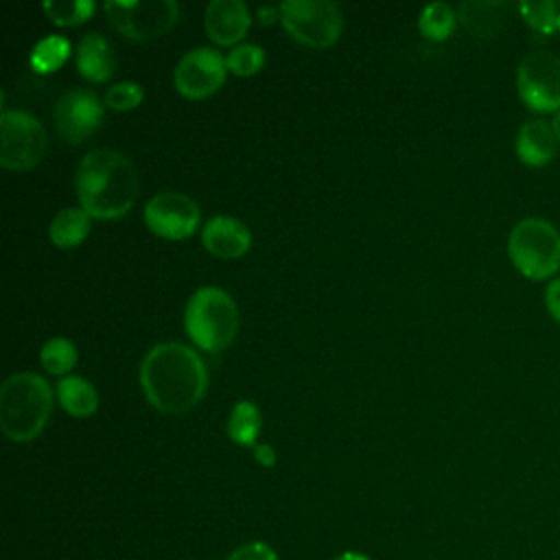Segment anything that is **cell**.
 <instances>
[{"label": "cell", "instance_id": "1", "mask_svg": "<svg viewBox=\"0 0 560 560\" xmlns=\"http://www.w3.org/2000/svg\"><path fill=\"white\" fill-rule=\"evenodd\" d=\"M140 385L155 409L182 413L195 407L206 392V363L190 346L162 341L144 354L140 363Z\"/></svg>", "mask_w": 560, "mask_h": 560}, {"label": "cell", "instance_id": "2", "mask_svg": "<svg viewBox=\"0 0 560 560\" xmlns=\"http://www.w3.org/2000/svg\"><path fill=\"white\" fill-rule=\"evenodd\" d=\"M81 208L96 219H116L125 214L140 188L133 162L116 149L88 151L74 175Z\"/></svg>", "mask_w": 560, "mask_h": 560}, {"label": "cell", "instance_id": "3", "mask_svg": "<svg viewBox=\"0 0 560 560\" xmlns=\"http://www.w3.org/2000/svg\"><path fill=\"white\" fill-rule=\"evenodd\" d=\"M52 411V389L35 372H13L0 385V429L11 442H31Z\"/></svg>", "mask_w": 560, "mask_h": 560}, {"label": "cell", "instance_id": "4", "mask_svg": "<svg viewBox=\"0 0 560 560\" xmlns=\"http://www.w3.org/2000/svg\"><path fill=\"white\" fill-rule=\"evenodd\" d=\"M184 326L188 337L208 352L223 350L236 335L238 311L221 287H199L186 304Z\"/></svg>", "mask_w": 560, "mask_h": 560}, {"label": "cell", "instance_id": "5", "mask_svg": "<svg viewBox=\"0 0 560 560\" xmlns=\"http://www.w3.org/2000/svg\"><path fill=\"white\" fill-rule=\"evenodd\" d=\"M508 254L529 280H547L560 269V232L540 217H525L510 230Z\"/></svg>", "mask_w": 560, "mask_h": 560}, {"label": "cell", "instance_id": "6", "mask_svg": "<svg viewBox=\"0 0 560 560\" xmlns=\"http://www.w3.org/2000/svg\"><path fill=\"white\" fill-rule=\"evenodd\" d=\"M278 11L287 33L306 46L326 48L343 28L341 7L330 0H284Z\"/></svg>", "mask_w": 560, "mask_h": 560}, {"label": "cell", "instance_id": "7", "mask_svg": "<svg viewBox=\"0 0 560 560\" xmlns=\"http://www.w3.org/2000/svg\"><path fill=\"white\" fill-rule=\"evenodd\" d=\"M48 147L46 129L37 116L24 109H2L0 114V164L11 171L35 166Z\"/></svg>", "mask_w": 560, "mask_h": 560}, {"label": "cell", "instance_id": "8", "mask_svg": "<svg viewBox=\"0 0 560 560\" xmlns=\"http://www.w3.org/2000/svg\"><path fill=\"white\" fill-rule=\"evenodd\" d=\"M103 9L112 26L131 39L160 37L179 18L175 0H109Z\"/></svg>", "mask_w": 560, "mask_h": 560}, {"label": "cell", "instance_id": "9", "mask_svg": "<svg viewBox=\"0 0 560 560\" xmlns=\"http://www.w3.org/2000/svg\"><path fill=\"white\" fill-rule=\"evenodd\" d=\"M516 90L532 112H560V57L549 50L527 52L516 68Z\"/></svg>", "mask_w": 560, "mask_h": 560}, {"label": "cell", "instance_id": "10", "mask_svg": "<svg viewBox=\"0 0 560 560\" xmlns=\"http://www.w3.org/2000/svg\"><path fill=\"white\" fill-rule=\"evenodd\" d=\"M228 63L219 50L210 46H197L182 55L173 70V81L184 96L203 98L219 90Z\"/></svg>", "mask_w": 560, "mask_h": 560}, {"label": "cell", "instance_id": "11", "mask_svg": "<svg viewBox=\"0 0 560 560\" xmlns=\"http://www.w3.org/2000/svg\"><path fill=\"white\" fill-rule=\"evenodd\" d=\"M144 223L164 238H186L199 223V206L179 190H162L144 203Z\"/></svg>", "mask_w": 560, "mask_h": 560}, {"label": "cell", "instance_id": "12", "mask_svg": "<svg viewBox=\"0 0 560 560\" xmlns=\"http://www.w3.org/2000/svg\"><path fill=\"white\" fill-rule=\"evenodd\" d=\"M52 118L59 136L77 144L90 133H94V129L101 125L103 103L92 90H85V88L68 90L57 98Z\"/></svg>", "mask_w": 560, "mask_h": 560}, {"label": "cell", "instance_id": "13", "mask_svg": "<svg viewBox=\"0 0 560 560\" xmlns=\"http://www.w3.org/2000/svg\"><path fill=\"white\" fill-rule=\"evenodd\" d=\"M252 15L243 0H210L203 11V26L221 46L236 44L249 28Z\"/></svg>", "mask_w": 560, "mask_h": 560}, {"label": "cell", "instance_id": "14", "mask_svg": "<svg viewBox=\"0 0 560 560\" xmlns=\"http://www.w3.org/2000/svg\"><path fill=\"white\" fill-rule=\"evenodd\" d=\"M203 247L219 258H238L252 245V234L247 225L234 217L217 214L206 221L201 230Z\"/></svg>", "mask_w": 560, "mask_h": 560}, {"label": "cell", "instance_id": "15", "mask_svg": "<svg viewBox=\"0 0 560 560\" xmlns=\"http://www.w3.org/2000/svg\"><path fill=\"white\" fill-rule=\"evenodd\" d=\"M516 155L527 166H545L556 158L558 138L549 120L529 118L518 127L516 133Z\"/></svg>", "mask_w": 560, "mask_h": 560}, {"label": "cell", "instance_id": "16", "mask_svg": "<svg viewBox=\"0 0 560 560\" xmlns=\"http://www.w3.org/2000/svg\"><path fill=\"white\" fill-rule=\"evenodd\" d=\"M77 68L90 81H105L114 74L116 57L101 33H85L77 44Z\"/></svg>", "mask_w": 560, "mask_h": 560}, {"label": "cell", "instance_id": "17", "mask_svg": "<svg viewBox=\"0 0 560 560\" xmlns=\"http://www.w3.org/2000/svg\"><path fill=\"white\" fill-rule=\"evenodd\" d=\"M90 232V214L81 206H68L57 210V214L50 219L48 236L50 241L61 247L70 249L77 247Z\"/></svg>", "mask_w": 560, "mask_h": 560}, {"label": "cell", "instance_id": "18", "mask_svg": "<svg viewBox=\"0 0 560 560\" xmlns=\"http://www.w3.org/2000/svg\"><path fill=\"white\" fill-rule=\"evenodd\" d=\"M508 9V2H462L459 18L470 33L488 37L501 28Z\"/></svg>", "mask_w": 560, "mask_h": 560}, {"label": "cell", "instance_id": "19", "mask_svg": "<svg viewBox=\"0 0 560 560\" xmlns=\"http://www.w3.org/2000/svg\"><path fill=\"white\" fill-rule=\"evenodd\" d=\"M57 398L61 402V407L77 418L90 416L96 411L98 407V394L94 389V385L90 381H85L83 376H63L57 383Z\"/></svg>", "mask_w": 560, "mask_h": 560}, {"label": "cell", "instance_id": "20", "mask_svg": "<svg viewBox=\"0 0 560 560\" xmlns=\"http://www.w3.org/2000/svg\"><path fill=\"white\" fill-rule=\"evenodd\" d=\"M260 424V409L252 400H236L228 418V435L241 446H252L256 444Z\"/></svg>", "mask_w": 560, "mask_h": 560}, {"label": "cell", "instance_id": "21", "mask_svg": "<svg viewBox=\"0 0 560 560\" xmlns=\"http://www.w3.org/2000/svg\"><path fill=\"white\" fill-rule=\"evenodd\" d=\"M70 50H72V44H70L68 37H63L59 33L44 35L31 48V55H28L31 68L35 72H42V74L44 72H52V70H57L70 57Z\"/></svg>", "mask_w": 560, "mask_h": 560}, {"label": "cell", "instance_id": "22", "mask_svg": "<svg viewBox=\"0 0 560 560\" xmlns=\"http://www.w3.org/2000/svg\"><path fill=\"white\" fill-rule=\"evenodd\" d=\"M455 20H457L455 9L448 2H429L420 11L418 26H420L422 35H427L429 39L442 42L453 33Z\"/></svg>", "mask_w": 560, "mask_h": 560}, {"label": "cell", "instance_id": "23", "mask_svg": "<svg viewBox=\"0 0 560 560\" xmlns=\"http://www.w3.org/2000/svg\"><path fill=\"white\" fill-rule=\"evenodd\" d=\"M42 365L52 374H66L77 363V346L68 337H50L39 350Z\"/></svg>", "mask_w": 560, "mask_h": 560}, {"label": "cell", "instance_id": "24", "mask_svg": "<svg viewBox=\"0 0 560 560\" xmlns=\"http://www.w3.org/2000/svg\"><path fill=\"white\" fill-rule=\"evenodd\" d=\"M518 11L523 20L538 33H556L560 31V0H538V2H521Z\"/></svg>", "mask_w": 560, "mask_h": 560}, {"label": "cell", "instance_id": "25", "mask_svg": "<svg viewBox=\"0 0 560 560\" xmlns=\"http://www.w3.org/2000/svg\"><path fill=\"white\" fill-rule=\"evenodd\" d=\"M44 11L46 15L59 24V26H72V24H81L85 22L96 4L94 0H46L44 4Z\"/></svg>", "mask_w": 560, "mask_h": 560}, {"label": "cell", "instance_id": "26", "mask_svg": "<svg viewBox=\"0 0 560 560\" xmlns=\"http://www.w3.org/2000/svg\"><path fill=\"white\" fill-rule=\"evenodd\" d=\"M225 63H228L230 72H234L238 77H249V74H256L262 68L265 50L258 44H249V42L236 44L228 52Z\"/></svg>", "mask_w": 560, "mask_h": 560}, {"label": "cell", "instance_id": "27", "mask_svg": "<svg viewBox=\"0 0 560 560\" xmlns=\"http://www.w3.org/2000/svg\"><path fill=\"white\" fill-rule=\"evenodd\" d=\"M142 98H144V90L136 81H118L109 85L105 92V105L116 112L133 109L136 105H140Z\"/></svg>", "mask_w": 560, "mask_h": 560}, {"label": "cell", "instance_id": "28", "mask_svg": "<svg viewBox=\"0 0 560 560\" xmlns=\"http://www.w3.org/2000/svg\"><path fill=\"white\" fill-rule=\"evenodd\" d=\"M225 560H278V553L271 545L262 540H252L241 547H236Z\"/></svg>", "mask_w": 560, "mask_h": 560}, {"label": "cell", "instance_id": "29", "mask_svg": "<svg viewBox=\"0 0 560 560\" xmlns=\"http://www.w3.org/2000/svg\"><path fill=\"white\" fill-rule=\"evenodd\" d=\"M545 306L549 315L560 324V278H553L545 289Z\"/></svg>", "mask_w": 560, "mask_h": 560}, {"label": "cell", "instance_id": "30", "mask_svg": "<svg viewBox=\"0 0 560 560\" xmlns=\"http://www.w3.org/2000/svg\"><path fill=\"white\" fill-rule=\"evenodd\" d=\"M254 457L262 466H273L276 464V451L269 444H256L254 446Z\"/></svg>", "mask_w": 560, "mask_h": 560}, {"label": "cell", "instance_id": "31", "mask_svg": "<svg viewBox=\"0 0 560 560\" xmlns=\"http://www.w3.org/2000/svg\"><path fill=\"white\" fill-rule=\"evenodd\" d=\"M276 15H280V11H278V7H260L258 9V18H260V22H273V18Z\"/></svg>", "mask_w": 560, "mask_h": 560}, {"label": "cell", "instance_id": "32", "mask_svg": "<svg viewBox=\"0 0 560 560\" xmlns=\"http://www.w3.org/2000/svg\"><path fill=\"white\" fill-rule=\"evenodd\" d=\"M335 560H370V558L363 556V553H359V551H343V553L337 556Z\"/></svg>", "mask_w": 560, "mask_h": 560}, {"label": "cell", "instance_id": "33", "mask_svg": "<svg viewBox=\"0 0 560 560\" xmlns=\"http://www.w3.org/2000/svg\"><path fill=\"white\" fill-rule=\"evenodd\" d=\"M551 127H553V131H556V138H558V144H560V112L553 116V120H551Z\"/></svg>", "mask_w": 560, "mask_h": 560}]
</instances>
